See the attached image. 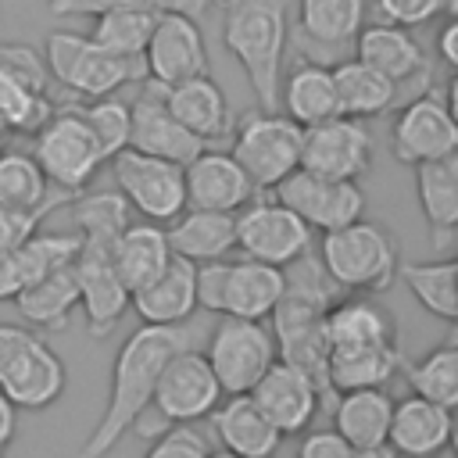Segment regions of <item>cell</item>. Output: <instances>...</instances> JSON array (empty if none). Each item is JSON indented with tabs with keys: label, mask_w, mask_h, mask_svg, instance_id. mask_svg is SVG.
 Segmentation results:
<instances>
[{
	"label": "cell",
	"mask_w": 458,
	"mask_h": 458,
	"mask_svg": "<svg viewBox=\"0 0 458 458\" xmlns=\"http://www.w3.org/2000/svg\"><path fill=\"white\" fill-rule=\"evenodd\" d=\"M200 340H204V326H197L193 318L182 322V326H147V322H140V329H132L125 336V344L118 347V354H114L107 404H104L97 426L89 429L86 444L79 447V458L111 454L118 447V440L147 411L165 361L182 347H197Z\"/></svg>",
	"instance_id": "1"
},
{
	"label": "cell",
	"mask_w": 458,
	"mask_h": 458,
	"mask_svg": "<svg viewBox=\"0 0 458 458\" xmlns=\"http://www.w3.org/2000/svg\"><path fill=\"white\" fill-rule=\"evenodd\" d=\"M222 43L243 68L261 111H279L283 54L290 43L286 0H229Z\"/></svg>",
	"instance_id": "2"
},
{
	"label": "cell",
	"mask_w": 458,
	"mask_h": 458,
	"mask_svg": "<svg viewBox=\"0 0 458 458\" xmlns=\"http://www.w3.org/2000/svg\"><path fill=\"white\" fill-rule=\"evenodd\" d=\"M318 261L340 293L376 297L394 286L401 250H397L394 236L386 233V225L358 218V222L322 233Z\"/></svg>",
	"instance_id": "3"
},
{
	"label": "cell",
	"mask_w": 458,
	"mask_h": 458,
	"mask_svg": "<svg viewBox=\"0 0 458 458\" xmlns=\"http://www.w3.org/2000/svg\"><path fill=\"white\" fill-rule=\"evenodd\" d=\"M225 394H222L204 351L182 347L165 361L157 386H154V397L132 429L140 437H157L168 426H197L200 419H208L215 411V404Z\"/></svg>",
	"instance_id": "4"
},
{
	"label": "cell",
	"mask_w": 458,
	"mask_h": 458,
	"mask_svg": "<svg viewBox=\"0 0 458 458\" xmlns=\"http://www.w3.org/2000/svg\"><path fill=\"white\" fill-rule=\"evenodd\" d=\"M61 354L25 322H0V394L21 411L50 408L64 394Z\"/></svg>",
	"instance_id": "5"
},
{
	"label": "cell",
	"mask_w": 458,
	"mask_h": 458,
	"mask_svg": "<svg viewBox=\"0 0 458 458\" xmlns=\"http://www.w3.org/2000/svg\"><path fill=\"white\" fill-rule=\"evenodd\" d=\"M47 75L79 93L82 100L114 97L122 86H136L147 79L143 57H122L104 50L82 32H50L43 43Z\"/></svg>",
	"instance_id": "6"
},
{
	"label": "cell",
	"mask_w": 458,
	"mask_h": 458,
	"mask_svg": "<svg viewBox=\"0 0 458 458\" xmlns=\"http://www.w3.org/2000/svg\"><path fill=\"white\" fill-rule=\"evenodd\" d=\"M283 297V268L254 258H222L197 265V308L208 315L265 322Z\"/></svg>",
	"instance_id": "7"
},
{
	"label": "cell",
	"mask_w": 458,
	"mask_h": 458,
	"mask_svg": "<svg viewBox=\"0 0 458 458\" xmlns=\"http://www.w3.org/2000/svg\"><path fill=\"white\" fill-rule=\"evenodd\" d=\"M233 147L229 154L250 179L258 193L276 190L290 172L301 168V140L304 129L293 125L283 111H247L243 118L233 122Z\"/></svg>",
	"instance_id": "8"
},
{
	"label": "cell",
	"mask_w": 458,
	"mask_h": 458,
	"mask_svg": "<svg viewBox=\"0 0 458 458\" xmlns=\"http://www.w3.org/2000/svg\"><path fill=\"white\" fill-rule=\"evenodd\" d=\"M36 136V147H32V157L43 172V179L57 190V193H82L97 168L104 165V154L93 140V132L86 129V122L79 118L75 104H61L54 107V114L32 132Z\"/></svg>",
	"instance_id": "9"
},
{
	"label": "cell",
	"mask_w": 458,
	"mask_h": 458,
	"mask_svg": "<svg viewBox=\"0 0 458 458\" xmlns=\"http://www.w3.org/2000/svg\"><path fill=\"white\" fill-rule=\"evenodd\" d=\"M204 358H208L225 397L229 394H250V386L276 361V340H272V329L258 318L218 315V322L208 333Z\"/></svg>",
	"instance_id": "10"
},
{
	"label": "cell",
	"mask_w": 458,
	"mask_h": 458,
	"mask_svg": "<svg viewBox=\"0 0 458 458\" xmlns=\"http://www.w3.org/2000/svg\"><path fill=\"white\" fill-rule=\"evenodd\" d=\"M233 225H236V247L243 250V258H254L261 265L286 268L315 247V233L272 193L265 197L254 193L233 215Z\"/></svg>",
	"instance_id": "11"
},
{
	"label": "cell",
	"mask_w": 458,
	"mask_h": 458,
	"mask_svg": "<svg viewBox=\"0 0 458 458\" xmlns=\"http://www.w3.org/2000/svg\"><path fill=\"white\" fill-rule=\"evenodd\" d=\"M111 172H114V190L122 193L129 211L143 215V222L161 225L186 211L182 165L125 147L111 157Z\"/></svg>",
	"instance_id": "12"
},
{
	"label": "cell",
	"mask_w": 458,
	"mask_h": 458,
	"mask_svg": "<svg viewBox=\"0 0 458 458\" xmlns=\"http://www.w3.org/2000/svg\"><path fill=\"white\" fill-rule=\"evenodd\" d=\"M365 25V0H297V21L290 43L301 61L336 64L351 57L354 36Z\"/></svg>",
	"instance_id": "13"
},
{
	"label": "cell",
	"mask_w": 458,
	"mask_h": 458,
	"mask_svg": "<svg viewBox=\"0 0 458 458\" xmlns=\"http://www.w3.org/2000/svg\"><path fill=\"white\" fill-rule=\"evenodd\" d=\"M279 204H286L311 233H329L365 215V193L358 182L347 179H322L304 168L290 172L276 190H268Z\"/></svg>",
	"instance_id": "14"
},
{
	"label": "cell",
	"mask_w": 458,
	"mask_h": 458,
	"mask_svg": "<svg viewBox=\"0 0 458 458\" xmlns=\"http://www.w3.org/2000/svg\"><path fill=\"white\" fill-rule=\"evenodd\" d=\"M390 140H394V157L411 168L422 161H440L458 154V125L444 104V93L422 89L419 97H411L397 111Z\"/></svg>",
	"instance_id": "15"
},
{
	"label": "cell",
	"mask_w": 458,
	"mask_h": 458,
	"mask_svg": "<svg viewBox=\"0 0 458 458\" xmlns=\"http://www.w3.org/2000/svg\"><path fill=\"white\" fill-rule=\"evenodd\" d=\"M372 132L365 122L336 114L311 129L301 140V168L322 179H347L358 182L372 165Z\"/></svg>",
	"instance_id": "16"
},
{
	"label": "cell",
	"mask_w": 458,
	"mask_h": 458,
	"mask_svg": "<svg viewBox=\"0 0 458 458\" xmlns=\"http://www.w3.org/2000/svg\"><path fill=\"white\" fill-rule=\"evenodd\" d=\"M111 247L114 243L82 240L79 254L72 261V272H75V283H79V308L86 311V329L97 340L114 333V326L122 322V315L129 308V290H125V283L114 268Z\"/></svg>",
	"instance_id": "17"
},
{
	"label": "cell",
	"mask_w": 458,
	"mask_h": 458,
	"mask_svg": "<svg viewBox=\"0 0 458 458\" xmlns=\"http://www.w3.org/2000/svg\"><path fill=\"white\" fill-rule=\"evenodd\" d=\"M143 68H147V79L161 86L208 75V47H204V32L197 18L179 14V11L157 14L150 39L143 47Z\"/></svg>",
	"instance_id": "18"
},
{
	"label": "cell",
	"mask_w": 458,
	"mask_h": 458,
	"mask_svg": "<svg viewBox=\"0 0 458 458\" xmlns=\"http://www.w3.org/2000/svg\"><path fill=\"white\" fill-rule=\"evenodd\" d=\"M129 147L150 157H165L175 165L193 161L204 143L197 136H190L165 107V86L143 79L136 100L129 104Z\"/></svg>",
	"instance_id": "19"
},
{
	"label": "cell",
	"mask_w": 458,
	"mask_h": 458,
	"mask_svg": "<svg viewBox=\"0 0 458 458\" xmlns=\"http://www.w3.org/2000/svg\"><path fill=\"white\" fill-rule=\"evenodd\" d=\"M250 401L261 408V415L283 433V437H297L308 433L315 415L322 411V394L311 383V376H304L301 369L286 365V361H272L268 372L250 386Z\"/></svg>",
	"instance_id": "20"
},
{
	"label": "cell",
	"mask_w": 458,
	"mask_h": 458,
	"mask_svg": "<svg viewBox=\"0 0 458 458\" xmlns=\"http://www.w3.org/2000/svg\"><path fill=\"white\" fill-rule=\"evenodd\" d=\"M351 57H358L369 68H376L379 75H386L397 89L415 86V82H429V75H433V64L426 61V50L411 36V29H401L390 21L361 25L354 36Z\"/></svg>",
	"instance_id": "21"
},
{
	"label": "cell",
	"mask_w": 458,
	"mask_h": 458,
	"mask_svg": "<svg viewBox=\"0 0 458 458\" xmlns=\"http://www.w3.org/2000/svg\"><path fill=\"white\" fill-rule=\"evenodd\" d=\"M182 190H186V208L225 211V215H236L258 193L229 150H208V147L182 165Z\"/></svg>",
	"instance_id": "22"
},
{
	"label": "cell",
	"mask_w": 458,
	"mask_h": 458,
	"mask_svg": "<svg viewBox=\"0 0 458 458\" xmlns=\"http://www.w3.org/2000/svg\"><path fill=\"white\" fill-rule=\"evenodd\" d=\"M451 433H454L451 408L433 404L415 394L394 401L386 444L397 458H437L451 447Z\"/></svg>",
	"instance_id": "23"
},
{
	"label": "cell",
	"mask_w": 458,
	"mask_h": 458,
	"mask_svg": "<svg viewBox=\"0 0 458 458\" xmlns=\"http://www.w3.org/2000/svg\"><path fill=\"white\" fill-rule=\"evenodd\" d=\"M129 308L147 326H182L197 315V265L175 258L165 265L157 279L129 293Z\"/></svg>",
	"instance_id": "24"
},
{
	"label": "cell",
	"mask_w": 458,
	"mask_h": 458,
	"mask_svg": "<svg viewBox=\"0 0 458 458\" xmlns=\"http://www.w3.org/2000/svg\"><path fill=\"white\" fill-rule=\"evenodd\" d=\"M215 440L222 444V451L236 454V458H276L283 433L261 415V408L250 401V394H229L215 404V411L208 415Z\"/></svg>",
	"instance_id": "25"
},
{
	"label": "cell",
	"mask_w": 458,
	"mask_h": 458,
	"mask_svg": "<svg viewBox=\"0 0 458 458\" xmlns=\"http://www.w3.org/2000/svg\"><path fill=\"white\" fill-rule=\"evenodd\" d=\"M165 107L168 114L200 143L225 140L233 132V111L222 93V86L211 75H193L186 82L165 86Z\"/></svg>",
	"instance_id": "26"
},
{
	"label": "cell",
	"mask_w": 458,
	"mask_h": 458,
	"mask_svg": "<svg viewBox=\"0 0 458 458\" xmlns=\"http://www.w3.org/2000/svg\"><path fill=\"white\" fill-rule=\"evenodd\" d=\"M415 197L426 218L429 247L447 250L458 236V154L415 165Z\"/></svg>",
	"instance_id": "27"
},
{
	"label": "cell",
	"mask_w": 458,
	"mask_h": 458,
	"mask_svg": "<svg viewBox=\"0 0 458 458\" xmlns=\"http://www.w3.org/2000/svg\"><path fill=\"white\" fill-rule=\"evenodd\" d=\"M326 344L329 351L344 347H379V344H401L394 315L376 304L365 293H340L326 308Z\"/></svg>",
	"instance_id": "28"
},
{
	"label": "cell",
	"mask_w": 458,
	"mask_h": 458,
	"mask_svg": "<svg viewBox=\"0 0 458 458\" xmlns=\"http://www.w3.org/2000/svg\"><path fill=\"white\" fill-rule=\"evenodd\" d=\"M279 107L301 129H311L326 118H336L340 107H336V86H333L329 64L297 61L286 72V79L279 82Z\"/></svg>",
	"instance_id": "29"
},
{
	"label": "cell",
	"mask_w": 458,
	"mask_h": 458,
	"mask_svg": "<svg viewBox=\"0 0 458 458\" xmlns=\"http://www.w3.org/2000/svg\"><path fill=\"white\" fill-rule=\"evenodd\" d=\"M165 233H168L172 254L186 258L193 265L222 261V258H229V250H236V225H233V215H225V211L186 208L182 215L172 218V225Z\"/></svg>",
	"instance_id": "30"
},
{
	"label": "cell",
	"mask_w": 458,
	"mask_h": 458,
	"mask_svg": "<svg viewBox=\"0 0 458 458\" xmlns=\"http://www.w3.org/2000/svg\"><path fill=\"white\" fill-rule=\"evenodd\" d=\"M329 72H333V86H336V107L347 118L369 122V118L386 114L401 100V89L358 57H344Z\"/></svg>",
	"instance_id": "31"
},
{
	"label": "cell",
	"mask_w": 458,
	"mask_h": 458,
	"mask_svg": "<svg viewBox=\"0 0 458 458\" xmlns=\"http://www.w3.org/2000/svg\"><path fill=\"white\" fill-rule=\"evenodd\" d=\"M114 268L125 283V290H140L150 279H157L165 272V265L172 261V247H168V233L157 222H129L114 247H111Z\"/></svg>",
	"instance_id": "32"
},
{
	"label": "cell",
	"mask_w": 458,
	"mask_h": 458,
	"mask_svg": "<svg viewBox=\"0 0 458 458\" xmlns=\"http://www.w3.org/2000/svg\"><path fill=\"white\" fill-rule=\"evenodd\" d=\"M14 308H18V315L25 318L29 329L64 333L68 322H72V311L79 308V283H75L72 265H64L57 272L36 279L32 286H25L14 297Z\"/></svg>",
	"instance_id": "33"
},
{
	"label": "cell",
	"mask_w": 458,
	"mask_h": 458,
	"mask_svg": "<svg viewBox=\"0 0 458 458\" xmlns=\"http://www.w3.org/2000/svg\"><path fill=\"white\" fill-rule=\"evenodd\" d=\"M394 397L386 386H369V390H344L336 394L329 415L333 429L351 444V447H372L386 444V426H390Z\"/></svg>",
	"instance_id": "34"
},
{
	"label": "cell",
	"mask_w": 458,
	"mask_h": 458,
	"mask_svg": "<svg viewBox=\"0 0 458 458\" xmlns=\"http://www.w3.org/2000/svg\"><path fill=\"white\" fill-rule=\"evenodd\" d=\"M401 344H379V347H344L329 351L326 361V379L333 394L344 390H369V386H386L401 372Z\"/></svg>",
	"instance_id": "35"
},
{
	"label": "cell",
	"mask_w": 458,
	"mask_h": 458,
	"mask_svg": "<svg viewBox=\"0 0 458 458\" xmlns=\"http://www.w3.org/2000/svg\"><path fill=\"white\" fill-rule=\"evenodd\" d=\"M397 276L404 279L415 304L440 322H458V265L451 258L440 261H401Z\"/></svg>",
	"instance_id": "36"
},
{
	"label": "cell",
	"mask_w": 458,
	"mask_h": 458,
	"mask_svg": "<svg viewBox=\"0 0 458 458\" xmlns=\"http://www.w3.org/2000/svg\"><path fill=\"white\" fill-rule=\"evenodd\" d=\"M401 369H404V379L415 397H426L444 408L458 404V347H454V340L437 344L433 351H426L415 361L401 358Z\"/></svg>",
	"instance_id": "37"
},
{
	"label": "cell",
	"mask_w": 458,
	"mask_h": 458,
	"mask_svg": "<svg viewBox=\"0 0 458 458\" xmlns=\"http://www.w3.org/2000/svg\"><path fill=\"white\" fill-rule=\"evenodd\" d=\"M72 200L68 193H57L32 154L25 150H0V204L7 208H47V204H64Z\"/></svg>",
	"instance_id": "38"
},
{
	"label": "cell",
	"mask_w": 458,
	"mask_h": 458,
	"mask_svg": "<svg viewBox=\"0 0 458 458\" xmlns=\"http://www.w3.org/2000/svg\"><path fill=\"white\" fill-rule=\"evenodd\" d=\"M129 225V204L118 190H97V193H75L72 197V229L79 240L93 243H114L118 233Z\"/></svg>",
	"instance_id": "39"
},
{
	"label": "cell",
	"mask_w": 458,
	"mask_h": 458,
	"mask_svg": "<svg viewBox=\"0 0 458 458\" xmlns=\"http://www.w3.org/2000/svg\"><path fill=\"white\" fill-rule=\"evenodd\" d=\"M154 21H157V14H150V11H129V7L100 11V14H93L89 39L100 43L104 50H111V54L143 57V47L150 39Z\"/></svg>",
	"instance_id": "40"
},
{
	"label": "cell",
	"mask_w": 458,
	"mask_h": 458,
	"mask_svg": "<svg viewBox=\"0 0 458 458\" xmlns=\"http://www.w3.org/2000/svg\"><path fill=\"white\" fill-rule=\"evenodd\" d=\"M50 114L54 100L47 89L0 68V122L7 125V132H36Z\"/></svg>",
	"instance_id": "41"
},
{
	"label": "cell",
	"mask_w": 458,
	"mask_h": 458,
	"mask_svg": "<svg viewBox=\"0 0 458 458\" xmlns=\"http://www.w3.org/2000/svg\"><path fill=\"white\" fill-rule=\"evenodd\" d=\"M79 118L86 122V129L93 132L104 161H111L118 150L129 147V104L118 97H97V100H82L75 104Z\"/></svg>",
	"instance_id": "42"
},
{
	"label": "cell",
	"mask_w": 458,
	"mask_h": 458,
	"mask_svg": "<svg viewBox=\"0 0 458 458\" xmlns=\"http://www.w3.org/2000/svg\"><path fill=\"white\" fill-rule=\"evenodd\" d=\"M215 0H50V11L57 18H93L100 11H114V7H129V11H150V14H168V11H179V14H204L211 11Z\"/></svg>",
	"instance_id": "43"
},
{
	"label": "cell",
	"mask_w": 458,
	"mask_h": 458,
	"mask_svg": "<svg viewBox=\"0 0 458 458\" xmlns=\"http://www.w3.org/2000/svg\"><path fill=\"white\" fill-rule=\"evenodd\" d=\"M376 11H379V21L415 29L440 14H458V0H376Z\"/></svg>",
	"instance_id": "44"
},
{
	"label": "cell",
	"mask_w": 458,
	"mask_h": 458,
	"mask_svg": "<svg viewBox=\"0 0 458 458\" xmlns=\"http://www.w3.org/2000/svg\"><path fill=\"white\" fill-rule=\"evenodd\" d=\"M211 440L197 426H168L165 433L154 437L150 451L143 458H208Z\"/></svg>",
	"instance_id": "45"
},
{
	"label": "cell",
	"mask_w": 458,
	"mask_h": 458,
	"mask_svg": "<svg viewBox=\"0 0 458 458\" xmlns=\"http://www.w3.org/2000/svg\"><path fill=\"white\" fill-rule=\"evenodd\" d=\"M54 208H61V204H47V208H7V204H0V254L21 247L32 233H39L43 218Z\"/></svg>",
	"instance_id": "46"
},
{
	"label": "cell",
	"mask_w": 458,
	"mask_h": 458,
	"mask_svg": "<svg viewBox=\"0 0 458 458\" xmlns=\"http://www.w3.org/2000/svg\"><path fill=\"white\" fill-rule=\"evenodd\" d=\"M0 68L11 72V75H18V79H25V82H32V86H39V89L50 86L43 54H36L29 43H14V39L0 43Z\"/></svg>",
	"instance_id": "47"
},
{
	"label": "cell",
	"mask_w": 458,
	"mask_h": 458,
	"mask_svg": "<svg viewBox=\"0 0 458 458\" xmlns=\"http://www.w3.org/2000/svg\"><path fill=\"white\" fill-rule=\"evenodd\" d=\"M297 458H354V447L336 429H311L304 433Z\"/></svg>",
	"instance_id": "48"
},
{
	"label": "cell",
	"mask_w": 458,
	"mask_h": 458,
	"mask_svg": "<svg viewBox=\"0 0 458 458\" xmlns=\"http://www.w3.org/2000/svg\"><path fill=\"white\" fill-rule=\"evenodd\" d=\"M437 50H440V61H444L447 68H458V18H454V14H447V21L440 25Z\"/></svg>",
	"instance_id": "49"
},
{
	"label": "cell",
	"mask_w": 458,
	"mask_h": 458,
	"mask_svg": "<svg viewBox=\"0 0 458 458\" xmlns=\"http://www.w3.org/2000/svg\"><path fill=\"white\" fill-rule=\"evenodd\" d=\"M14 433H18V408L0 394V458H4V451L11 447Z\"/></svg>",
	"instance_id": "50"
},
{
	"label": "cell",
	"mask_w": 458,
	"mask_h": 458,
	"mask_svg": "<svg viewBox=\"0 0 458 458\" xmlns=\"http://www.w3.org/2000/svg\"><path fill=\"white\" fill-rule=\"evenodd\" d=\"M354 458H397L390 444H372V447H354Z\"/></svg>",
	"instance_id": "51"
},
{
	"label": "cell",
	"mask_w": 458,
	"mask_h": 458,
	"mask_svg": "<svg viewBox=\"0 0 458 458\" xmlns=\"http://www.w3.org/2000/svg\"><path fill=\"white\" fill-rule=\"evenodd\" d=\"M208 458H236V454H229V451H211Z\"/></svg>",
	"instance_id": "52"
},
{
	"label": "cell",
	"mask_w": 458,
	"mask_h": 458,
	"mask_svg": "<svg viewBox=\"0 0 458 458\" xmlns=\"http://www.w3.org/2000/svg\"><path fill=\"white\" fill-rule=\"evenodd\" d=\"M4 140H7V125L0 122V150H4Z\"/></svg>",
	"instance_id": "53"
},
{
	"label": "cell",
	"mask_w": 458,
	"mask_h": 458,
	"mask_svg": "<svg viewBox=\"0 0 458 458\" xmlns=\"http://www.w3.org/2000/svg\"><path fill=\"white\" fill-rule=\"evenodd\" d=\"M225 4H229V0H225Z\"/></svg>",
	"instance_id": "54"
}]
</instances>
